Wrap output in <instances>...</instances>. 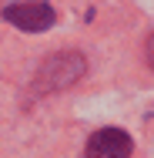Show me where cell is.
Here are the masks:
<instances>
[{
    "label": "cell",
    "instance_id": "obj_3",
    "mask_svg": "<svg viewBox=\"0 0 154 158\" xmlns=\"http://www.w3.org/2000/svg\"><path fill=\"white\" fill-rule=\"evenodd\" d=\"M148 64L154 67V34H151V40H148Z\"/></svg>",
    "mask_w": 154,
    "mask_h": 158
},
{
    "label": "cell",
    "instance_id": "obj_2",
    "mask_svg": "<svg viewBox=\"0 0 154 158\" xmlns=\"http://www.w3.org/2000/svg\"><path fill=\"white\" fill-rule=\"evenodd\" d=\"M131 135L121 131V128H101L94 131L87 148H84V158H131Z\"/></svg>",
    "mask_w": 154,
    "mask_h": 158
},
{
    "label": "cell",
    "instance_id": "obj_1",
    "mask_svg": "<svg viewBox=\"0 0 154 158\" xmlns=\"http://www.w3.org/2000/svg\"><path fill=\"white\" fill-rule=\"evenodd\" d=\"M0 14H3V20H10L20 31H47L57 20V10L50 3H7Z\"/></svg>",
    "mask_w": 154,
    "mask_h": 158
}]
</instances>
